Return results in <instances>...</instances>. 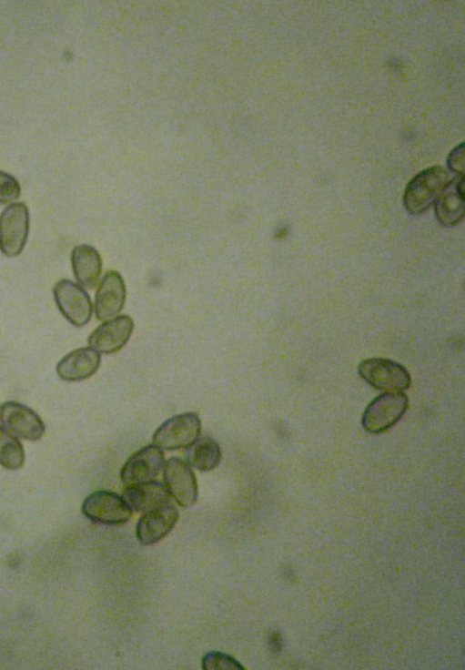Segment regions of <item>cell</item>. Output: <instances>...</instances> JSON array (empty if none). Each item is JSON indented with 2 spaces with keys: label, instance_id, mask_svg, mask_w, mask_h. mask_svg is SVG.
Returning <instances> with one entry per match:
<instances>
[{
  "label": "cell",
  "instance_id": "cell-18",
  "mask_svg": "<svg viewBox=\"0 0 465 670\" xmlns=\"http://www.w3.org/2000/svg\"><path fill=\"white\" fill-rule=\"evenodd\" d=\"M185 457L191 467L200 472H209L220 463L222 452L213 438L203 435L186 447Z\"/></svg>",
  "mask_w": 465,
  "mask_h": 670
},
{
  "label": "cell",
  "instance_id": "cell-13",
  "mask_svg": "<svg viewBox=\"0 0 465 670\" xmlns=\"http://www.w3.org/2000/svg\"><path fill=\"white\" fill-rule=\"evenodd\" d=\"M465 178L456 176L450 179L434 201L435 217L446 228L460 224L465 212Z\"/></svg>",
  "mask_w": 465,
  "mask_h": 670
},
{
  "label": "cell",
  "instance_id": "cell-6",
  "mask_svg": "<svg viewBox=\"0 0 465 670\" xmlns=\"http://www.w3.org/2000/svg\"><path fill=\"white\" fill-rule=\"evenodd\" d=\"M132 512L122 496L105 490L92 492L82 504V513L87 519L107 525H118L128 522Z\"/></svg>",
  "mask_w": 465,
  "mask_h": 670
},
{
  "label": "cell",
  "instance_id": "cell-2",
  "mask_svg": "<svg viewBox=\"0 0 465 670\" xmlns=\"http://www.w3.org/2000/svg\"><path fill=\"white\" fill-rule=\"evenodd\" d=\"M407 408L408 397L402 391L382 393L365 409L362 426L370 433L383 432L401 419Z\"/></svg>",
  "mask_w": 465,
  "mask_h": 670
},
{
  "label": "cell",
  "instance_id": "cell-17",
  "mask_svg": "<svg viewBox=\"0 0 465 670\" xmlns=\"http://www.w3.org/2000/svg\"><path fill=\"white\" fill-rule=\"evenodd\" d=\"M73 273L82 288L94 289L102 271V259L99 252L91 245L82 244L71 252Z\"/></svg>",
  "mask_w": 465,
  "mask_h": 670
},
{
  "label": "cell",
  "instance_id": "cell-20",
  "mask_svg": "<svg viewBox=\"0 0 465 670\" xmlns=\"http://www.w3.org/2000/svg\"><path fill=\"white\" fill-rule=\"evenodd\" d=\"M202 668L204 670H229L244 669L240 663L229 655L212 651L206 654L202 658Z\"/></svg>",
  "mask_w": 465,
  "mask_h": 670
},
{
  "label": "cell",
  "instance_id": "cell-22",
  "mask_svg": "<svg viewBox=\"0 0 465 670\" xmlns=\"http://www.w3.org/2000/svg\"><path fill=\"white\" fill-rule=\"evenodd\" d=\"M447 166L457 176L464 177V143L454 147L448 156Z\"/></svg>",
  "mask_w": 465,
  "mask_h": 670
},
{
  "label": "cell",
  "instance_id": "cell-3",
  "mask_svg": "<svg viewBox=\"0 0 465 670\" xmlns=\"http://www.w3.org/2000/svg\"><path fill=\"white\" fill-rule=\"evenodd\" d=\"M201 421L195 412H184L165 421L152 437L153 444L161 450L186 448L200 434Z\"/></svg>",
  "mask_w": 465,
  "mask_h": 670
},
{
  "label": "cell",
  "instance_id": "cell-4",
  "mask_svg": "<svg viewBox=\"0 0 465 670\" xmlns=\"http://www.w3.org/2000/svg\"><path fill=\"white\" fill-rule=\"evenodd\" d=\"M359 375L372 387L385 391L409 389L411 379L408 370L394 360L369 358L359 365Z\"/></svg>",
  "mask_w": 465,
  "mask_h": 670
},
{
  "label": "cell",
  "instance_id": "cell-15",
  "mask_svg": "<svg viewBox=\"0 0 465 670\" xmlns=\"http://www.w3.org/2000/svg\"><path fill=\"white\" fill-rule=\"evenodd\" d=\"M100 362L99 352L91 347H82L70 351L58 361L56 373L63 381H80L94 375Z\"/></svg>",
  "mask_w": 465,
  "mask_h": 670
},
{
  "label": "cell",
  "instance_id": "cell-16",
  "mask_svg": "<svg viewBox=\"0 0 465 670\" xmlns=\"http://www.w3.org/2000/svg\"><path fill=\"white\" fill-rule=\"evenodd\" d=\"M122 497L132 511L140 513L165 506L171 501L165 483L155 480L126 486Z\"/></svg>",
  "mask_w": 465,
  "mask_h": 670
},
{
  "label": "cell",
  "instance_id": "cell-12",
  "mask_svg": "<svg viewBox=\"0 0 465 670\" xmlns=\"http://www.w3.org/2000/svg\"><path fill=\"white\" fill-rule=\"evenodd\" d=\"M126 296V284L120 273L116 270L107 271L96 293V317L102 321L116 318L125 305Z\"/></svg>",
  "mask_w": 465,
  "mask_h": 670
},
{
  "label": "cell",
  "instance_id": "cell-21",
  "mask_svg": "<svg viewBox=\"0 0 465 670\" xmlns=\"http://www.w3.org/2000/svg\"><path fill=\"white\" fill-rule=\"evenodd\" d=\"M21 187L12 175L0 170V204L12 202L19 198Z\"/></svg>",
  "mask_w": 465,
  "mask_h": 670
},
{
  "label": "cell",
  "instance_id": "cell-8",
  "mask_svg": "<svg viewBox=\"0 0 465 670\" xmlns=\"http://www.w3.org/2000/svg\"><path fill=\"white\" fill-rule=\"evenodd\" d=\"M164 483L171 497L183 508L196 503L198 496L197 478L191 466L177 457H171L163 467Z\"/></svg>",
  "mask_w": 465,
  "mask_h": 670
},
{
  "label": "cell",
  "instance_id": "cell-10",
  "mask_svg": "<svg viewBox=\"0 0 465 670\" xmlns=\"http://www.w3.org/2000/svg\"><path fill=\"white\" fill-rule=\"evenodd\" d=\"M165 462L159 447L147 445L126 460L121 468L120 479L126 486L153 481L163 470Z\"/></svg>",
  "mask_w": 465,
  "mask_h": 670
},
{
  "label": "cell",
  "instance_id": "cell-11",
  "mask_svg": "<svg viewBox=\"0 0 465 670\" xmlns=\"http://www.w3.org/2000/svg\"><path fill=\"white\" fill-rule=\"evenodd\" d=\"M134 321L120 315L99 325L88 337L89 346L99 353L111 354L121 350L129 340Z\"/></svg>",
  "mask_w": 465,
  "mask_h": 670
},
{
  "label": "cell",
  "instance_id": "cell-9",
  "mask_svg": "<svg viewBox=\"0 0 465 670\" xmlns=\"http://www.w3.org/2000/svg\"><path fill=\"white\" fill-rule=\"evenodd\" d=\"M0 422L7 431L26 441L40 440L45 431L41 417L31 408L16 401L2 404Z\"/></svg>",
  "mask_w": 465,
  "mask_h": 670
},
{
  "label": "cell",
  "instance_id": "cell-7",
  "mask_svg": "<svg viewBox=\"0 0 465 670\" xmlns=\"http://www.w3.org/2000/svg\"><path fill=\"white\" fill-rule=\"evenodd\" d=\"M55 301L63 316L74 326L87 324L93 312L88 293L69 279L59 280L53 289Z\"/></svg>",
  "mask_w": 465,
  "mask_h": 670
},
{
  "label": "cell",
  "instance_id": "cell-19",
  "mask_svg": "<svg viewBox=\"0 0 465 670\" xmlns=\"http://www.w3.org/2000/svg\"><path fill=\"white\" fill-rule=\"evenodd\" d=\"M25 462V450L20 441L0 426V465L5 469L15 471L20 469Z\"/></svg>",
  "mask_w": 465,
  "mask_h": 670
},
{
  "label": "cell",
  "instance_id": "cell-1",
  "mask_svg": "<svg viewBox=\"0 0 465 670\" xmlns=\"http://www.w3.org/2000/svg\"><path fill=\"white\" fill-rule=\"evenodd\" d=\"M450 179L449 171L441 166H433L419 172L405 188L403 205L406 210L411 215L424 213L434 204Z\"/></svg>",
  "mask_w": 465,
  "mask_h": 670
},
{
  "label": "cell",
  "instance_id": "cell-14",
  "mask_svg": "<svg viewBox=\"0 0 465 670\" xmlns=\"http://www.w3.org/2000/svg\"><path fill=\"white\" fill-rule=\"evenodd\" d=\"M179 513L172 504L144 513L136 526V536L142 545H152L167 536L178 521Z\"/></svg>",
  "mask_w": 465,
  "mask_h": 670
},
{
  "label": "cell",
  "instance_id": "cell-5",
  "mask_svg": "<svg viewBox=\"0 0 465 670\" xmlns=\"http://www.w3.org/2000/svg\"><path fill=\"white\" fill-rule=\"evenodd\" d=\"M29 232V212L22 202L12 203L0 215V249L7 257L19 255Z\"/></svg>",
  "mask_w": 465,
  "mask_h": 670
}]
</instances>
